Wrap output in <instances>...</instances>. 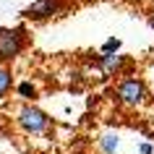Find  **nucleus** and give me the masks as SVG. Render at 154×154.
Instances as JSON below:
<instances>
[{
  "mask_svg": "<svg viewBox=\"0 0 154 154\" xmlns=\"http://www.w3.org/2000/svg\"><path fill=\"white\" fill-rule=\"evenodd\" d=\"M115 97H118V102L125 105V107H141L146 99H149V91H146V84L141 81V79L125 76V79H120L118 86H115Z\"/></svg>",
  "mask_w": 154,
  "mask_h": 154,
  "instance_id": "obj_1",
  "label": "nucleus"
},
{
  "mask_svg": "<svg viewBox=\"0 0 154 154\" xmlns=\"http://www.w3.org/2000/svg\"><path fill=\"white\" fill-rule=\"evenodd\" d=\"M18 125H21L26 133H47V131L52 128V120H50L47 112H42L39 107L24 105L18 110Z\"/></svg>",
  "mask_w": 154,
  "mask_h": 154,
  "instance_id": "obj_2",
  "label": "nucleus"
},
{
  "mask_svg": "<svg viewBox=\"0 0 154 154\" xmlns=\"http://www.w3.org/2000/svg\"><path fill=\"white\" fill-rule=\"evenodd\" d=\"M26 45V32L21 26L16 29H0V63L13 60Z\"/></svg>",
  "mask_w": 154,
  "mask_h": 154,
  "instance_id": "obj_3",
  "label": "nucleus"
},
{
  "mask_svg": "<svg viewBox=\"0 0 154 154\" xmlns=\"http://www.w3.org/2000/svg\"><path fill=\"white\" fill-rule=\"evenodd\" d=\"M65 5H68V0H37V3H32L24 11V16L32 18V21H45V18H52L57 13H63Z\"/></svg>",
  "mask_w": 154,
  "mask_h": 154,
  "instance_id": "obj_4",
  "label": "nucleus"
},
{
  "mask_svg": "<svg viewBox=\"0 0 154 154\" xmlns=\"http://www.w3.org/2000/svg\"><path fill=\"white\" fill-rule=\"evenodd\" d=\"M94 63H97V68L105 73V76H123V73L128 71L131 60L125 55H118V52H102Z\"/></svg>",
  "mask_w": 154,
  "mask_h": 154,
  "instance_id": "obj_5",
  "label": "nucleus"
},
{
  "mask_svg": "<svg viewBox=\"0 0 154 154\" xmlns=\"http://www.w3.org/2000/svg\"><path fill=\"white\" fill-rule=\"evenodd\" d=\"M99 152L102 154H115L118 152V146H120V141H118V136L115 133H105V136H99Z\"/></svg>",
  "mask_w": 154,
  "mask_h": 154,
  "instance_id": "obj_6",
  "label": "nucleus"
},
{
  "mask_svg": "<svg viewBox=\"0 0 154 154\" xmlns=\"http://www.w3.org/2000/svg\"><path fill=\"white\" fill-rule=\"evenodd\" d=\"M13 86V76H11L8 68H0V97H5Z\"/></svg>",
  "mask_w": 154,
  "mask_h": 154,
  "instance_id": "obj_7",
  "label": "nucleus"
},
{
  "mask_svg": "<svg viewBox=\"0 0 154 154\" xmlns=\"http://www.w3.org/2000/svg\"><path fill=\"white\" fill-rule=\"evenodd\" d=\"M16 91H18V94H21L24 99H34V97H37V89H34L29 81H21V84L16 86Z\"/></svg>",
  "mask_w": 154,
  "mask_h": 154,
  "instance_id": "obj_8",
  "label": "nucleus"
},
{
  "mask_svg": "<svg viewBox=\"0 0 154 154\" xmlns=\"http://www.w3.org/2000/svg\"><path fill=\"white\" fill-rule=\"evenodd\" d=\"M118 50H120V39H115V37H110L102 45V52H118Z\"/></svg>",
  "mask_w": 154,
  "mask_h": 154,
  "instance_id": "obj_9",
  "label": "nucleus"
},
{
  "mask_svg": "<svg viewBox=\"0 0 154 154\" xmlns=\"http://www.w3.org/2000/svg\"><path fill=\"white\" fill-rule=\"evenodd\" d=\"M138 154H154V146L144 141V144H138Z\"/></svg>",
  "mask_w": 154,
  "mask_h": 154,
  "instance_id": "obj_10",
  "label": "nucleus"
},
{
  "mask_svg": "<svg viewBox=\"0 0 154 154\" xmlns=\"http://www.w3.org/2000/svg\"><path fill=\"white\" fill-rule=\"evenodd\" d=\"M149 24H152V29H154V16H152V18H149Z\"/></svg>",
  "mask_w": 154,
  "mask_h": 154,
  "instance_id": "obj_11",
  "label": "nucleus"
},
{
  "mask_svg": "<svg viewBox=\"0 0 154 154\" xmlns=\"http://www.w3.org/2000/svg\"><path fill=\"white\" fill-rule=\"evenodd\" d=\"M0 133H3V123H0Z\"/></svg>",
  "mask_w": 154,
  "mask_h": 154,
  "instance_id": "obj_12",
  "label": "nucleus"
}]
</instances>
